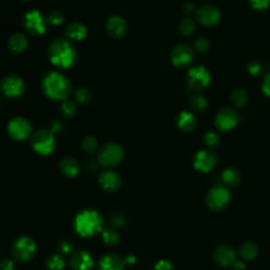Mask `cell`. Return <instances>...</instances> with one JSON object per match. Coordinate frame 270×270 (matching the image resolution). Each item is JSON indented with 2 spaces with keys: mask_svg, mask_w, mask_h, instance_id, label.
<instances>
[{
  "mask_svg": "<svg viewBox=\"0 0 270 270\" xmlns=\"http://www.w3.org/2000/svg\"><path fill=\"white\" fill-rule=\"evenodd\" d=\"M48 57L53 66L59 69H70L77 60V52L69 39L58 38L49 46Z\"/></svg>",
  "mask_w": 270,
  "mask_h": 270,
  "instance_id": "obj_1",
  "label": "cell"
},
{
  "mask_svg": "<svg viewBox=\"0 0 270 270\" xmlns=\"http://www.w3.org/2000/svg\"><path fill=\"white\" fill-rule=\"evenodd\" d=\"M41 88L50 99L62 101L69 97L72 89L68 77L56 71H51L45 75L41 81Z\"/></svg>",
  "mask_w": 270,
  "mask_h": 270,
  "instance_id": "obj_2",
  "label": "cell"
},
{
  "mask_svg": "<svg viewBox=\"0 0 270 270\" xmlns=\"http://www.w3.org/2000/svg\"><path fill=\"white\" fill-rule=\"evenodd\" d=\"M103 221L100 214L95 210H84L77 214L74 221L76 232L84 236H93L101 232Z\"/></svg>",
  "mask_w": 270,
  "mask_h": 270,
  "instance_id": "obj_3",
  "label": "cell"
},
{
  "mask_svg": "<svg viewBox=\"0 0 270 270\" xmlns=\"http://www.w3.org/2000/svg\"><path fill=\"white\" fill-rule=\"evenodd\" d=\"M31 146L36 153L44 157L52 154L56 147L54 134L47 129L37 130L31 139Z\"/></svg>",
  "mask_w": 270,
  "mask_h": 270,
  "instance_id": "obj_4",
  "label": "cell"
},
{
  "mask_svg": "<svg viewBox=\"0 0 270 270\" xmlns=\"http://www.w3.org/2000/svg\"><path fill=\"white\" fill-rule=\"evenodd\" d=\"M23 25L27 32L32 36L44 35L48 30V19L37 10H31L23 18Z\"/></svg>",
  "mask_w": 270,
  "mask_h": 270,
  "instance_id": "obj_5",
  "label": "cell"
},
{
  "mask_svg": "<svg viewBox=\"0 0 270 270\" xmlns=\"http://www.w3.org/2000/svg\"><path fill=\"white\" fill-rule=\"evenodd\" d=\"M123 149L118 144L109 143L100 148L97 160L98 163L106 168L116 167L123 160Z\"/></svg>",
  "mask_w": 270,
  "mask_h": 270,
  "instance_id": "obj_6",
  "label": "cell"
},
{
  "mask_svg": "<svg viewBox=\"0 0 270 270\" xmlns=\"http://www.w3.org/2000/svg\"><path fill=\"white\" fill-rule=\"evenodd\" d=\"M211 76L209 71L203 66L191 68L186 75V84L192 92H201L210 84Z\"/></svg>",
  "mask_w": 270,
  "mask_h": 270,
  "instance_id": "obj_7",
  "label": "cell"
},
{
  "mask_svg": "<svg viewBox=\"0 0 270 270\" xmlns=\"http://www.w3.org/2000/svg\"><path fill=\"white\" fill-rule=\"evenodd\" d=\"M230 202V192L227 187L216 185L208 191L206 203L208 208L212 211H222Z\"/></svg>",
  "mask_w": 270,
  "mask_h": 270,
  "instance_id": "obj_8",
  "label": "cell"
},
{
  "mask_svg": "<svg viewBox=\"0 0 270 270\" xmlns=\"http://www.w3.org/2000/svg\"><path fill=\"white\" fill-rule=\"evenodd\" d=\"M36 252V244L29 236H22L13 245L12 255L16 262L26 263L32 259Z\"/></svg>",
  "mask_w": 270,
  "mask_h": 270,
  "instance_id": "obj_9",
  "label": "cell"
},
{
  "mask_svg": "<svg viewBox=\"0 0 270 270\" xmlns=\"http://www.w3.org/2000/svg\"><path fill=\"white\" fill-rule=\"evenodd\" d=\"M0 90L3 94L9 98H19L24 95L26 85L22 77L15 74H10L0 82Z\"/></svg>",
  "mask_w": 270,
  "mask_h": 270,
  "instance_id": "obj_10",
  "label": "cell"
},
{
  "mask_svg": "<svg viewBox=\"0 0 270 270\" xmlns=\"http://www.w3.org/2000/svg\"><path fill=\"white\" fill-rule=\"evenodd\" d=\"M8 133L10 138L17 142L26 141L32 133V124L25 117H14L8 124Z\"/></svg>",
  "mask_w": 270,
  "mask_h": 270,
  "instance_id": "obj_11",
  "label": "cell"
},
{
  "mask_svg": "<svg viewBox=\"0 0 270 270\" xmlns=\"http://www.w3.org/2000/svg\"><path fill=\"white\" fill-rule=\"evenodd\" d=\"M214 121L217 129L227 132L236 127L238 122V115L236 111L232 108L224 107L217 111Z\"/></svg>",
  "mask_w": 270,
  "mask_h": 270,
  "instance_id": "obj_12",
  "label": "cell"
},
{
  "mask_svg": "<svg viewBox=\"0 0 270 270\" xmlns=\"http://www.w3.org/2000/svg\"><path fill=\"white\" fill-rule=\"evenodd\" d=\"M196 19L205 27H213L220 23L221 12L213 5H204L196 11Z\"/></svg>",
  "mask_w": 270,
  "mask_h": 270,
  "instance_id": "obj_13",
  "label": "cell"
},
{
  "mask_svg": "<svg viewBox=\"0 0 270 270\" xmlns=\"http://www.w3.org/2000/svg\"><path fill=\"white\" fill-rule=\"evenodd\" d=\"M194 59V51L188 45L176 46L171 52L172 64L179 68L189 66Z\"/></svg>",
  "mask_w": 270,
  "mask_h": 270,
  "instance_id": "obj_14",
  "label": "cell"
},
{
  "mask_svg": "<svg viewBox=\"0 0 270 270\" xmlns=\"http://www.w3.org/2000/svg\"><path fill=\"white\" fill-rule=\"evenodd\" d=\"M217 162L216 155L208 150L199 151L193 158V167L195 170L207 173L209 172L215 166Z\"/></svg>",
  "mask_w": 270,
  "mask_h": 270,
  "instance_id": "obj_15",
  "label": "cell"
},
{
  "mask_svg": "<svg viewBox=\"0 0 270 270\" xmlns=\"http://www.w3.org/2000/svg\"><path fill=\"white\" fill-rule=\"evenodd\" d=\"M99 184L103 190L108 192H115L120 188L121 178L115 171L106 170L99 175Z\"/></svg>",
  "mask_w": 270,
  "mask_h": 270,
  "instance_id": "obj_16",
  "label": "cell"
},
{
  "mask_svg": "<svg viewBox=\"0 0 270 270\" xmlns=\"http://www.w3.org/2000/svg\"><path fill=\"white\" fill-rule=\"evenodd\" d=\"M127 265L126 258H122L117 253L110 252L103 255L98 262V270H122Z\"/></svg>",
  "mask_w": 270,
  "mask_h": 270,
  "instance_id": "obj_17",
  "label": "cell"
},
{
  "mask_svg": "<svg viewBox=\"0 0 270 270\" xmlns=\"http://www.w3.org/2000/svg\"><path fill=\"white\" fill-rule=\"evenodd\" d=\"M106 30L109 36L115 39H119L124 36L127 32V24L124 19L119 16H111L106 24Z\"/></svg>",
  "mask_w": 270,
  "mask_h": 270,
  "instance_id": "obj_18",
  "label": "cell"
},
{
  "mask_svg": "<svg viewBox=\"0 0 270 270\" xmlns=\"http://www.w3.org/2000/svg\"><path fill=\"white\" fill-rule=\"evenodd\" d=\"M94 265L91 254L85 250L74 252L70 258V266L73 270H91Z\"/></svg>",
  "mask_w": 270,
  "mask_h": 270,
  "instance_id": "obj_19",
  "label": "cell"
},
{
  "mask_svg": "<svg viewBox=\"0 0 270 270\" xmlns=\"http://www.w3.org/2000/svg\"><path fill=\"white\" fill-rule=\"evenodd\" d=\"M235 251L230 246H221L214 252V261L217 265L223 267L231 266V264L235 261Z\"/></svg>",
  "mask_w": 270,
  "mask_h": 270,
  "instance_id": "obj_20",
  "label": "cell"
},
{
  "mask_svg": "<svg viewBox=\"0 0 270 270\" xmlns=\"http://www.w3.org/2000/svg\"><path fill=\"white\" fill-rule=\"evenodd\" d=\"M28 46H29V39L23 33L13 34L8 41V48L10 52L15 55L24 53V52L28 49Z\"/></svg>",
  "mask_w": 270,
  "mask_h": 270,
  "instance_id": "obj_21",
  "label": "cell"
},
{
  "mask_svg": "<svg viewBox=\"0 0 270 270\" xmlns=\"http://www.w3.org/2000/svg\"><path fill=\"white\" fill-rule=\"evenodd\" d=\"M87 34H88V30L86 26L77 22L70 24L65 30L66 38L69 39L70 41H80L86 38Z\"/></svg>",
  "mask_w": 270,
  "mask_h": 270,
  "instance_id": "obj_22",
  "label": "cell"
},
{
  "mask_svg": "<svg viewBox=\"0 0 270 270\" xmlns=\"http://www.w3.org/2000/svg\"><path fill=\"white\" fill-rule=\"evenodd\" d=\"M176 126L183 132H191L196 126L194 114L188 111L181 112L176 117Z\"/></svg>",
  "mask_w": 270,
  "mask_h": 270,
  "instance_id": "obj_23",
  "label": "cell"
},
{
  "mask_svg": "<svg viewBox=\"0 0 270 270\" xmlns=\"http://www.w3.org/2000/svg\"><path fill=\"white\" fill-rule=\"evenodd\" d=\"M59 170L62 174L66 175L67 178H75L79 173L80 166L76 160L72 158H66L60 161Z\"/></svg>",
  "mask_w": 270,
  "mask_h": 270,
  "instance_id": "obj_24",
  "label": "cell"
},
{
  "mask_svg": "<svg viewBox=\"0 0 270 270\" xmlns=\"http://www.w3.org/2000/svg\"><path fill=\"white\" fill-rule=\"evenodd\" d=\"M241 175L235 168H227L222 173V181L226 186L234 187L240 183Z\"/></svg>",
  "mask_w": 270,
  "mask_h": 270,
  "instance_id": "obj_25",
  "label": "cell"
},
{
  "mask_svg": "<svg viewBox=\"0 0 270 270\" xmlns=\"http://www.w3.org/2000/svg\"><path fill=\"white\" fill-rule=\"evenodd\" d=\"M238 253L245 259H253L258 253V248L253 242H245L241 245Z\"/></svg>",
  "mask_w": 270,
  "mask_h": 270,
  "instance_id": "obj_26",
  "label": "cell"
},
{
  "mask_svg": "<svg viewBox=\"0 0 270 270\" xmlns=\"http://www.w3.org/2000/svg\"><path fill=\"white\" fill-rule=\"evenodd\" d=\"M101 238L103 243L108 246H116L120 242V235L114 228H109V229L102 230Z\"/></svg>",
  "mask_w": 270,
  "mask_h": 270,
  "instance_id": "obj_27",
  "label": "cell"
},
{
  "mask_svg": "<svg viewBox=\"0 0 270 270\" xmlns=\"http://www.w3.org/2000/svg\"><path fill=\"white\" fill-rule=\"evenodd\" d=\"M231 101L236 108H243L248 101L247 92L243 89H235L231 94Z\"/></svg>",
  "mask_w": 270,
  "mask_h": 270,
  "instance_id": "obj_28",
  "label": "cell"
},
{
  "mask_svg": "<svg viewBox=\"0 0 270 270\" xmlns=\"http://www.w3.org/2000/svg\"><path fill=\"white\" fill-rule=\"evenodd\" d=\"M46 265L50 270H62L66 266L65 259L59 254H51L48 256Z\"/></svg>",
  "mask_w": 270,
  "mask_h": 270,
  "instance_id": "obj_29",
  "label": "cell"
},
{
  "mask_svg": "<svg viewBox=\"0 0 270 270\" xmlns=\"http://www.w3.org/2000/svg\"><path fill=\"white\" fill-rule=\"evenodd\" d=\"M61 114L66 118H73L77 114V106L76 103L71 100H64L62 105L60 107Z\"/></svg>",
  "mask_w": 270,
  "mask_h": 270,
  "instance_id": "obj_30",
  "label": "cell"
},
{
  "mask_svg": "<svg viewBox=\"0 0 270 270\" xmlns=\"http://www.w3.org/2000/svg\"><path fill=\"white\" fill-rule=\"evenodd\" d=\"M190 106L194 111L202 112L205 111L208 107V101L202 95H193L190 98Z\"/></svg>",
  "mask_w": 270,
  "mask_h": 270,
  "instance_id": "obj_31",
  "label": "cell"
},
{
  "mask_svg": "<svg viewBox=\"0 0 270 270\" xmlns=\"http://www.w3.org/2000/svg\"><path fill=\"white\" fill-rule=\"evenodd\" d=\"M195 24L191 18H185L180 24V32L184 36H190L194 33Z\"/></svg>",
  "mask_w": 270,
  "mask_h": 270,
  "instance_id": "obj_32",
  "label": "cell"
},
{
  "mask_svg": "<svg viewBox=\"0 0 270 270\" xmlns=\"http://www.w3.org/2000/svg\"><path fill=\"white\" fill-rule=\"evenodd\" d=\"M81 147L89 154H92L96 152L97 147H98V143L95 138L93 137H86L81 142Z\"/></svg>",
  "mask_w": 270,
  "mask_h": 270,
  "instance_id": "obj_33",
  "label": "cell"
},
{
  "mask_svg": "<svg viewBox=\"0 0 270 270\" xmlns=\"http://www.w3.org/2000/svg\"><path fill=\"white\" fill-rule=\"evenodd\" d=\"M204 143L207 147L209 148H216L220 144V138L214 131H207L204 134Z\"/></svg>",
  "mask_w": 270,
  "mask_h": 270,
  "instance_id": "obj_34",
  "label": "cell"
},
{
  "mask_svg": "<svg viewBox=\"0 0 270 270\" xmlns=\"http://www.w3.org/2000/svg\"><path fill=\"white\" fill-rule=\"evenodd\" d=\"M48 23L49 25L52 26H60L62 23H64L65 20V15L61 11H58V10H55V11H52L49 15H48Z\"/></svg>",
  "mask_w": 270,
  "mask_h": 270,
  "instance_id": "obj_35",
  "label": "cell"
},
{
  "mask_svg": "<svg viewBox=\"0 0 270 270\" xmlns=\"http://www.w3.org/2000/svg\"><path fill=\"white\" fill-rule=\"evenodd\" d=\"M75 100L80 105H86L91 99V93L87 88H79L75 92Z\"/></svg>",
  "mask_w": 270,
  "mask_h": 270,
  "instance_id": "obj_36",
  "label": "cell"
},
{
  "mask_svg": "<svg viewBox=\"0 0 270 270\" xmlns=\"http://www.w3.org/2000/svg\"><path fill=\"white\" fill-rule=\"evenodd\" d=\"M194 48L197 52H201V53H204V52L208 51L210 48V41L207 39L206 37H200L197 38L194 41Z\"/></svg>",
  "mask_w": 270,
  "mask_h": 270,
  "instance_id": "obj_37",
  "label": "cell"
},
{
  "mask_svg": "<svg viewBox=\"0 0 270 270\" xmlns=\"http://www.w3.org/2000/svg\"><path fill=\"white\" fill-rule=\"evenodd\" d=\"M247 70L249 73H250L251 75L253 76H256L258 75L259 73H261V71H262V65H261V62H258L256 60H252L250 61L248 64L247 66Z\"/></svg>",
  "mask_w": 270,
  "mask_h": 270,
  "instance_id": "obj_38",
  "label": "cell"
},
{
  "mask_svg": "<svg viewBox=\"0 0 270 270\" xmlns=\"http://www.w3.org/2000/svg\"><path fill=\"white\" fill-rule=\"evenodd\" d=\"M251 8L257 11H263L270 6V0H249Z\"/></svg>",
  "mask_w": 270,
  "mask_h": 270,
  "instance_id": "obj_39",
  "label": "cell"
},
{
  "mask_svg": "<svg viewBox=\"0 0 270 270\" xmlns=\"http://www.w3.org/2000/svg\"><path fill=\"white\" fill-rule=\"evenodd\" d=\"M153 270H173V265L167 259H161L154 265Z\"/></svg>",
  "mask_w": 270,
  "mask_h": 270,
  "instance_id": "obj_40",
  "label": "cell"
},
{
  "mask_svg": "<svg viewBox=\"0 0 270 270\" xmlns=\"http://www.w3.org/2000/svg\"><path fill=\"white\" fill-rule=\"evenodd\" d=\"M15 265L12 259L3 258L0 259V270H14Z\"/></svg>",
  "mask_w": 270,
  "mask_h": 270,
  "instance_id": "obj_41",
  "label": "cell"
},
{
  "mask_svg": "<svg viewBox=\"0 0 270 270\" xmlns=\"http://www.w3.org/2000/svg\"><path fill=\"white\" fill-rule=\"evenodd\" d=\"M72 249H73V248H72L71 243H69L68 241H62L58 245V250L62 254H70L72 252Z\"/></svg>",
  "mask_w": 270,
  "mask_h": 270,
  "instance_id": "obj_42",
  "label": "cell"
},
{
  "mask_svg": "<svg viewBox=\"0 0 270 270\" xmlns=\"http://www.w3.org/2000/svg\"><path fill=\"white\" fill-rule=\"evenodd\" d=\"M111 222L115 227H121L126 223V219H124V216L121 214H115L112 217Z\"/></svg>",
  "mask_w": 270,
  "mask_h": 270,
  "instance_id": "obj_43",
  "label": "cell"
},
{
  "mask_svg": "<svg viewBox=\"0 0 270 270\" xmlns=\"http://www.w3.org/2000/svg\"><path fill=\"white\" fill-rule=\"evenodd\" d=\"M262 90L264 92V94L270 98V74L264 78L262 84Z\"/></svg>",
  "mask_w": 270,
  "mask_h": 270,
  "instance_id": "obj_44",
  "label": "cell"
},
{
  "mask_svg": "<svg viewBox=\"0 0 270 270\" xmlns=\"http://www.w3.org/2000/svg\"><path fill=\"white\" fill-rule=\"evenodd\" d=\"M60 129H61V123H60V121L54 120V121H52V123L50 124V129L49 130L54 134V133L59 132Z\"/></svg>",
  "mask_w": 270,
  "mask_h": 270,
  "instance_id": "obj_45",
  "label": "cell"
},
{
  "mask_svg": "<svg viewBox=\"0 0 270 270\" xmlns=\"http://www.w3.org/2000/svg\"><path fill=\"white\" fill-rule=\"evenodd\" d=\"M194 10H195V8H194L193 4H191V3H186V4L183 6V11H184V13L187 14V15L192 14V13L194 12Z\"/></svg>",
  "mask_w": 270,
  "mask_h": 270,
  "instance_id": "obj_46",
  "label": "cell"
},
{
  "mask_svg": "<svg viewBox=\"0 0 270 270\" xmlns=\"http://www.w3.org/2000/svg\"><path fill=\"white\" fill-rule=\"evenodd\" d=\"M232 270H246V265L240 261V259H235V261L231 264Z\"/></svg>",
  "mask_w": 270,
  "mask_h": 270,
  "instance_id": "obj_47",
  "label": "cell"
},
{
  "mask_svg": "<svg viewBox=\"0 0 270 270\" xmlns=\"http://www.w3.org/2000/svg\"><path fill=\"white\" fill-rule=\"evenodd\" d=\"M24 2H29V0H24Z\"/></svg>",
  "mask_w": 270,
  "mask_h": 270,
  "instance_id": "obj_48",
  "label": "cell"
}]
</instances>
